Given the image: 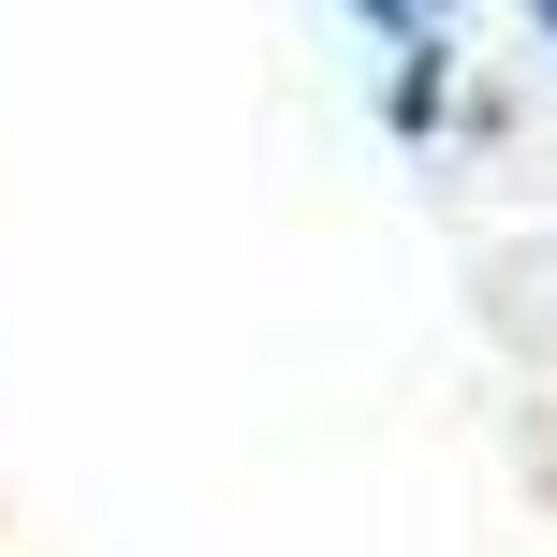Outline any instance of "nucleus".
<instances>
[{
    "label": "nucleus",
    "instance_id": "nucleus-1",
    "mask_svg": "<svg viewBox=\"0 0 557 557\" xmlns=\"http://www.w3.org/2000/svg\"><path fill=\"white\" fill-rule=\"evenodd\" d=\"M543 15H557V0H543Z\"/></svg>",
    "mask_w": 557,
    "mask_h": 557
}]
</instances>
